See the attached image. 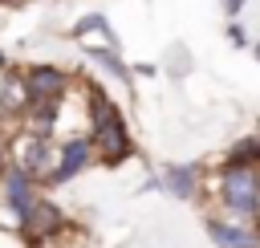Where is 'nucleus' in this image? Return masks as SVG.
I'll use <instances>...</instances> for the list:
<instances>
[{
  "instance_id": "f257e3e1",
  "label": "nucleus",
  "mask_w": 260,
  "mask_h": 248,
  "mask_svg": "<svg viewBox=\"0 0 260 248\" xmlns=\"http://www.w3.org/2000/svg\"><path fill=\"white\" fill-rule=\"evenodd\" d=\"M89 142H93V159L106 163V167H118L134 154V138H130L122 110L93 81H89Z\"/></svg>"
},
{
  "instance_id": "f03ea898",
  "label": "nucleus",
  "mask_w": 260,
  "mask_h": 248,
  "mask_svg": "<svg viewBox=\"0 0 260 248\" xmlns=\"http://www.w3.org/2000/svg\"><path fill=\"white\" fill-rule=\"evenodd\" d=\"M215 199L232 220H260V167L223 163L215 179Z\"/></svg>"
},
{
  "instance_id": "7ed1b4c3",
  "label": "nucleus",
  "mask_w": 260,
  "mask_h": 248,
  "mask_svg": "<svg viewBox=\"0 0 260 248\" xmlns=\"http://www.w3.org/2000/svg\"><path fill=\"white\" fill-rule=\"evenodd\" d=\"M20 77H24L28 102H65V94H69V73L61 65L37 61V65L20 69Z\"/></svg>"
},
{
  "instance_id": "20e7f679",
  "label": "nucleus",
  "mask_w": 260,
  "mask_h": 248,
  "mask_svg": "<svg viewBox=\"0 0 260 248\" xmlns=\"http://www.w3.org/2000/svg\"><path fill=\"white\" fill-rule=\"evenodd\" d=\"M89 163H93V142H89V134L61 142V146H57V159H53V171H49V179H45V187H61V183L77 179Z\"/></svg>"
},
{
  "instance_id": "39448f33",
  "label": "nucleus",
  "mask_w": 260,
  "mask_h": 248,
  "mask_svg": "<svg viewBox=\"0 0 260 248\" xmlns=\"http://www.w3.org/2000/svg\"><path fill=\"white\" fill-rule=\"evenodd\" d=\"M61 228H65V215H61V207H57V203H49L45 195H37V199H32V207H28L24 215H16V232H20L28 244H41V240L57 236Z\"/></svg>"
},
{
  "instance_id": "423d86ee",
  "label": "nucleus",
  "mask_w": 260,
  "mask_h": 248,
  "mask_svg": "<svg viewBox=\"0 0 260 248\" xmlns=\"http://www.w3.org/2000/svg\"><path fill=\"white\" fill-rule=\"evenodd\" d=\"M53 159H57L53 138H45V134H24L20 146H16V159H12V163H16L32 183H45L49 171H53Z\"/></svg>"
},
{
  "instance_id": "0eeeda50",
  "label": "nucleus",
  "mask_w": 260,
  "mask_h": 248,
  "mask_svg": "<svg viewBox=\"0 0 260 248\" xmlns=\"http://www.w3.org/2000/svg\"><path fill=\"white\" fill-rule=\"evenodd\" d=\"M207 240L215 248H260V224L228 220V215H207Z\"/></svg>"
},
{
  "instance_id": "6e6552de",
  "label": "nucleus",
  "mask_w": 260,
  "mask_h": 248,
  "mask_svg": "<svg viewBox=\"0 0 260 248\" xmlns=\"http://www.w3.org/2000/svg\"><path fill=\"white\" fill-rule=\"evenodd\" d=\"M0 187H4V203H8L16 215H24V211L32 207V199H37V183H32L16 163H8V171L0 175Z\"/></svg>"
},
{
  "instance_id": "1a4fd4ad",
  "label": "nucleus",
  "mask_w": 260,
  "mask_h": 248,
  "mask_svg": "<svg viewBox=\"0 0 260 248\" xmlns=\"http://www.w3.org/2000/svg\"><path fill=\"white\" fill-rule=\"evenodd\" d=\"M28 106H32V102H28L24 77H20V73H8V69H4V85H0V118H8V122H20Z\"/></svg>"
},
{
  "instance_id": "9d476101",
  "label": "nucleus",
  "mask_w": 260,
  "mask_h": 248,
  "mask_svg": "<svg viewBox=\"0 0 260 248\" xmlns=\"http://www.w3.org/2000/svg\"><path fill=\"white\" fill-rule=\"evenodd\" d=\"M158 183H162L171 195H179V199H195V191H199V167H195V163H171V167L158 175Z\"/></svg>"
},
{
  "instance_id": "9b49d317",
  "label": "nucleus",
  "mask_w": 260,
  "mask_h": 248,
  "mask_svg": "<svg viewBox=\"0 0 260 248\" xmlns=\"http://www.w3.org/2000/svg\"><path fill=\"white\" fill-rule=\"evenodd\" d=\"M223 163L260 167V130H256V134H248V138H240V142H232V146H228V154H223Z\"/></svg>"
},
{
  "instance_id": "f8f14e48",
  "label": "nucleus",
  "mask_w": 260,
  "mask_h": 248,
  "mask_svg": "<svg viewBox=\"0 0 260 248\" xmlns=\"http://www.w3.org/2000/svg\"><path fill=\"white\" fill-rule=\"evenodd\" d=\"M89 57H98V61H102V65H106L110 73H118L122 81H130V69L122 65V57H118V49H89Z\"/></svg>"
},
{
  "instance_id": "ddd939ff",
  "label": "nucleus",
  "mask_w": 260,
  "mask_h": 248,
  "mask_svg": "<svg viewBox=\"0 0 260 248\" xmlns=\"http://www.w3.org/2000/svg\"><path fill=\"white\" fill-rule=\"evenodd\" d=\"M85 33H106V37H110L106 16H98V12H93V16H81V20L73 24V37H85Z\"/></svg>"
},
{
  "instance_id": "4468645a",
  "label": "nucleus",
  "mask_w": 260,
  "mask_h": 248,
  "mask_svg": "<svg viewBox=\"0 0 260 248\" xmlns=\"http://www.w3.org/2000/svg\"><path fill=\"white\" fill-rule=\"evenodd\" d=\"M228 37H232V45H236V49H244V45H248V37H244V24H236V20L228 24Z\"/></svg>"
},
{
  "instance_id": "2eb2a0df",
  "label": "nucleus",
  "mask_w": 260,
  "mask_h": 248,
  "mask_svg": "<svg viewBox=\"0 0 260 248\" xmlns=\"http://www.w3.org/2000/svg\"><path fill=\"white\" fill-rule=\"evenodd\" d=\"M223 8H228V16H240V8H244V0H223Z\"/></svg>"
},
{
  "instance_id": "dca6fc26",
  "label": "nucleus",
  "mask_w": 260,
  "mask_h": 248,
  "mask_svg": "<svg viewBox=\"0 0 260 248\" xmlns=\"http://www.w3.org/2000/svg\"><path fill=\"white\" fill-rule=\"evenodd\" d=\"M8 163H12V159H8V146H4V138H0V175L8 171Z\"/></svg>"
},
{
  "instance_id": "f3484780",
  "label": "nucleus",
  "mask_w": 260,
  "mask_h": 248,
  "mask_svg": "<svg viewBox=\"0 0 260 248\" xmlns=\"http://www.w3.org/2000/svg\"><path fill=\"white\" fill-rule=\"evenodd\" d=\"M4 69H8V57H4V49H0V73H4Z\"/></svg>"
},
{
  "instance_id": "a211bd4d",
  "label": "nucleus",
  "mask_w": 260,
  "mask_h": 248,
  "mask_svg": "<svg viewBox=\"0 0 260 248\" xmlns=\"http://www.w3.org/2000/svg\"><path fill=\"white\" fill-rule=\"evenodd\" d=\"M0 4H20V0H0Z\"/></svg>"
},
{
  "instance_id": "6ab92c4d",
  "label": "nucleus",
  "mask_w": 260,
  "mask_h": 248,
  "mask_svg": "<svg viewBox=\"0 0 260 248\" xmlns=\"http://www.w3.org/2000/svg\"><path fill=\"white\" fill-rule=\"evenodd\" d=\"M256 61H260V45H256Z\"/></svg>"
}]
</instances>
